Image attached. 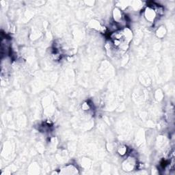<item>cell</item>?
I'll return each mask as SVG.
<instances>
[{
    "label": "cell",
    "instance_id": "obj_1",
    "mask_svg": "<svg viewBox=\"0 0 175 175\" xmlns=\"http://www.w3.org/2000/svg\"><path fill=\"white\" fill-rule=\"evenodd\" d=\"M157 13L153 8V6H148L144 11V17L146 21L150 23H153L155 21L157 17Z\"/></svg>",
    "mask_w": 175,
    "mask_h": 175
},
{
    "label": "cell",
    "instance_id": "obj_2",
    "mask_svg": "<svg viewBox=\"0 0 175 175\" xmlns=\"http://www.w3.org/2000/svg\"><path fill=\"white\" fill-rule=\"evenodd\" d=\"M114 20L116 21V23H119V22H122L123 20V14L118 9H115L114 11Z\"/></svg>",
    "mask_w": 175,
    "mask_h": 175
},
{
    "label": "cell",
    "instance_id": "obj_3",
    "mask_svg": "<svg viewBox=\"0 0 175 175\" xmlns=\"http://www.w3.org/2000/svg\"><path fill=\"white\" fill-rule=\"evenodd\" d=\"M134 165L135 164H133L132 161L127 160L126 162H125V163H124V165H125V170H132L134 168Z\"/></svg>",
    "mask_w": 175,
    "mask_h": 175
},
{
    "label": "cell",
    "instance_id": "obj_4",
    "mask_svg": "<svg viewBox=\"0 0 175 175\" xmlns=\"http://www.w3.org/2000/svg\"><path fill=\"white\" fill-rule=\"evenodd\" d=\"M165 34V29L163 27H160L157 31V35L158 37L162 38L164 36Z\"/></svg>",
    "mask_w": 175,
    "mask_h": 175
},
{
    "label": "cell",
    "instance_id": "obj_5",
    "mask_svg": "<svg viewBox=\"0 0 175 175\" xmlns=\"http://www.w3.org/2000/svg\"><path fill=\"white\" fill-rule=\"evenodd\" d=\"M118 153L121 155L123 156L125 155V154L126 153V152H127V148H126L125 146H121L120 148H118Z\"/></svg>",
    "mask_w": 175,
    "mask_h": 175
}]
</instances>
